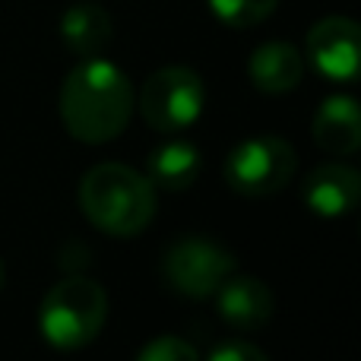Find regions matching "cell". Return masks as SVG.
Returning <instances> with one entry per match:
<instances>
[{
    "instance_id": "3957f363",
    "label": "cell",
    "mask_w": 361,
    "mask_h": 361,
    "mask_svg": "<svg viewBox=\"0 0 361 361\" xmlns=\"http://www.w3.org/2000/svg\"><path fill=\"white\" fill-rule=\"evenodd\" d=\"M108 320V292L95 279L70 276L57 282L42 301L38 326L48 345L73 352L89 345Z\"/></svg>"
},
{
    "instance_id": "9c48e42d",
    "label": "cell",
    "mask_w": 361,
    "mask_h": 361,
    "mask_svg": "<svg viewBox=\"0 0 361 361\" xmlns=\"http://www.w3.org/2000/svg\"><path fill=\"white\" fill-rule=\"evenodd\" d=\"M361 197V175L352 165H320L314 169L305 180L301 200L311 212H317L320 219H339L349 216L358 206Z\"/></svg>"
},
{
    "instance_id": "2e32d148",
    "label": "cell",
    "mask_w": 361,
    "mask_h": 361,
    "mask_svg": "<svg viewBox=\"0 0 361 361\" xmlns=\"http://www.w3.org/2000/svg\"><path fill=\"white\" fill-rule=\"evenodd\" d=\"M206 361H269L267 352H260L257 345L250 343H241V339H225V343H219L216 349L209 352V358Z\"/></svg>"
},
{
    "instance_id": "8fae6325",
    "label": "cell",
    "mask_w": 361,
    "mask_h": 361,
    "mask_svg": "<svg viewBox=\"0 0 361 361\" xmlns=\"http://www.w3.org/2000/svg\"><path fill=\"white\" fill-rule=\"evenodd\" d=\"M247 73H250V82L260 92L282 95V92H292L301 82V76H305V57L288 42H267L250 54Z\"/></svg>"
},
{
    "instance_id": "5bb4252c",
    "label": "cell",
    "mask_w": 361,
    "mask_h": 361,
    "mask_svg": "<svg viewBox=\"0 0 361 361\" xmlns=\"http://www.w3.org/2000/svg\"><path fill=\"white\" fill-rule=\"evenodd\" d=\"M279 6V0H209V10L231 29H250L263 23Z\"/></svg>"
},
{
    "instance_id": "30bf717a",
    "label": "cell",
    "mask_w": 361,
    "mask_h": 361,
    "mask_svg": "<svg viewBox=\"0 0 361 361\" xmlns=\"http://www.w3.org/2000/svg\"><path fill=\"white\" fill-rule=\"evenodd\" d=\"M311 133L317 146L333 156H352L361 146V111L349 95H330L314 114Z\"/></svg>"
},
{
    "instance_id": "5b68a950",
    "label": "cell",
    "mask_w": 361,
    "mask_h": 361,
    "mask_svg": "<svg viewBox=\"0 0 361 361\" xmlns=\"http://www.w3.org/2000/svg\"><path fill=\"white\" fill-rule=\"evenodd\" d=\"M206 108V86L190 67H162L140 89L143 121L159 133H178L197 124Z\"/></svg>"
},
{
    "instance_id": "6da1fadb",
    "label": "cell",
    "mask_w": 361,
    "mask_h": 361,
    "mask_svg": "<svg viewBox=\"0 0 361 361\" xmlns=\"http://www.w3.org/2000/svg\"><path fill=\"white\" fill-rule=\"evenodd\" d=\"M133 114V86L111 61L89 57L61 86V118L70 137L99 146L121 137Z\"/></svg>"
},
{
    "instance_id": "4fadbf2b",
    "label": "cell",
    "mask_w": 361,
    "mask_h": 361,
    "mask_svg": "<svg viewBox=\"0 0 361 361\" xmlns=\"http://www.w3.org/2000/svg\"><path fill=\"white\" fill-rule=\"evenodd\" d=\"M114 25H111V13L102 4L82 0L73 4L67 13L61 16V38L73 54L80 57H92L111 42Z\"/></svg>"
},
{
    "instance_id": "e0dca14e",
    "label": "cell",
    "mask_w": 361,
    "mask_h": 361,
    "mask_svg": "<svg viewBox=\"0 0 361 361\" xmlns=\"http://www.w3.org/2000/svg\"><path fill=\"white\" fill-rule=\"evenodd\" d=\"M0 286H4V263H0Z\"/></svg>"
},
{
    "instance_id": "9a60e30c",
    "label": "cell",
    "mask_w": 361,
    "mask_h": 361,
    "mask_svg": "<svg viewBox=\"0 0 361 361\" xmlns=\"http://www.w3.org/2000/svg\"><path fill=\"white\" fill-rule=\"evenodd\" d=\"M137 361H200L197 349L180 336H159L140 349Z\"/></svg>"
},
{
    "instance_id": "7c38bea8",
    "label": "cell",
    "mask_w": 361,
    "mask_h": 361,
    "mask_svg": "<svg viewBox=\"0 0 361 361\" xmlns=\"http://www.w3.org/2000/svg\"><path fill=\"white\" fill-rule=\"evenodd\" d=\"M200 169H203V156L193 143L187 140H165L146 159V178L156 190L180 193L197 180Z\"/></svg>"
},
{
    "instance_id": "277c9868",
    "label": "cell",
    "mask_w": 361,
    "mask_h": 361,
    "mask_svg": "<svg viewBox=\"0 0 361 361\" xmlns=\"http://www.w3.org/2000/svg\"><path fill=\"white\" fill-rule=\"evenodd\" d=\"M238 260L225 244L206 235H187L169 244L162 257V276L178 295L193 301L212 298L216 288L235 273Z\"/></svg>"
},
{
    "instance_id": "8992f818",
    "label": "cell",
    "mask_w": 361,
    "mask_h": 361,
    "mask_svg": "<svg viewBox=\"0 0 361 361\" xmlns=\"http://www.w3.org/2000/svg\"><path fill=\"white\" fill-rule=\"evenodd\" d=\"M298 156L282 137L241 140L225 159V180L241 197H269L295 178Z\"/></svg>"
},
{
    "instance_id": "ba28073f",
    "label": "cell",
    "mask_w": 361,
    "mask_h": 361,
    "mask_svg": "<svg viewBox=\"0 0 361 361\" xmlns=\"http://www.w3.org/2000/svg\"><path fill=\"white\" fill-rule=\"evenodd\" d=\"M216 307L219 317L235 330H260L269 324L276 311V298L269 292L267 282L254 279V276H235L231 273L222 286L216 288Z\"/></svg>"
},
{
    "instance_id": "52a82bcc",
    "label": "cell",
    "mask_w": 361,
    "mask_h": 361,
    "mask_svg": "<svg viewBox=\"0 0 361 361\" xmlns=\"http://www.w3.org/2000/svg\"><path fill=\"white\" fill-rule=\"evenodd\" d=\"M361 32L349 16H326L307 32V57L311 63L336 82H349L358 76Z\"/></svg>"
},
{
    "instance_id": "7a4b0ae2",
    "label": "cell",
    "mask_w": 361,
    "mask_h": 361,
    "mask_svg": "<svg viewBox=\"0 0 361 361\" xmlns=\"http://www.w3.org/2000/svg\"><path fill=\"white\" fill-rule=\"evenodd\" d=\"M82 216L99 231L114 238H130L143 231L156 216V187L130 165L102 162L80 180Z\"/></svg>"
}]
</instances>
